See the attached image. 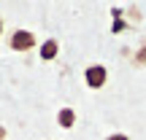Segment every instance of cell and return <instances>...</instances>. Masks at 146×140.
Segmentation results:
<instances>
[{"label": "cell", "instance_id": "obj_9", "mask_svg": "<svg viewBox=\"0 0 146 140\" xmlns=\"http://www.w3.org/2000/svg\"><path fill=\"white\" fill-rule=\"evenodd\" d=\"M0 35H3V19H0Z\"/></svg>", "mask_w": 146, "mask_h": 140}, {"label": "cell", "instance_id": "obj_5", "mask_svg": "<svg viewBox=\"0 0 146 140\" xmlns=\"http://www.w3.org/2000/svg\"><path fill=\"white\" fill-rule=\"evenodd\" d=\"M106 140H130V137H127L125 132H114V135H108Z\"/></svg>", "mask_w": 146, "mask_h": 140}, {"label": "cell", "instance_id": "obj_7", "mask_svg": "<svg viewBox=\"0 0 146 140\" xmlns=\"http://www.w3.org/2000/svg\"><path fill=\"white\" fill-rule=\"evenodd\" d=\"M111 30H114V32H119V30H125V22H119V19H116V22H114V27H111Z\"/></svg>", "mask_w": 146, "mask_h": 140}, {"label": "cell", "instance_id": "obj_6", "mask_svg": "<svg viewBox=\"0 0 146 140\" xmlns=\"http://www.w3.org/2000/svg\"><path fill=\"white\" fill-rule=\"evenodd\" d=\"M135 62H138V65H143V62H146V46L141 49V51H138V57H135Z\"/></svg>", "mask_w": 146, "mask_h": 140}, {"label": "cell", "instance_id": "obj_2", "mask_svg": "<svg viewBox=\"0 0 146 140\" xmlns=\"http://www.w3.org/2000/svg\"><path fill=\"white\" fill-rule=\"evenodd\" d=\"M84 81H87L89 89H103L106 81H108V70H106L103 65H89V68L84 70Z\"/></svg>", "mask_w": 146, "mask_h": 140}, {"label": "cell", "instance_id": "obj_8", "mask_svg": "<svg viewBox=\"0 0 146 140\" xmlns=\"http://www.w3.org/2000/svg\"><path fill=\"white\" fill-rule=\"evenodd\" d=\"M5 135H8V129H5V127H0V140H5Z\"/></svg>", "mask_w": 146, "mask_h": 140}, {"label": "cell", "instance_id": "obj_4", "mask_svg": "<svg viewBox=\"0 0 146 140\" xmlns=\"http://www.w3.org/2000/svg\"><path fill=\"white\" fill-rule=\"evenodd\" d=\"M57 124L62 127V129H70V127L76 124V110L73 108H60L57 110Z\"/></svg>", "mask_w": 146, "mask_h": 140}, {"label": "cell", "instance_id": "obj_3", "mask_svg": "<svg viewBox=\"0 0 146 140\" xmlns=\"http://www.w3.org/2000/svg\"><path fill=\"white\" fill-rule=\"evenodd\" d=\"M57 54H60V41H57V38H46V41L41 43V49H38V57H41L43 62L57 59Z\"/></svg>", "mask_w": 146, "mask_h": 140}, {"label": "cell", "instance_id": "obj_1", "mask_svg": "<svg viewBox=\"0 0 146 140\" xmlns=\"http://www.w3.org/2000/svg\"><path fill=\"white\" fill-rule=\"evenodd\" d=\"M35 43H38V38H35V32H30V30H14L11 38H8V49L11 51H33Z\"/></svg>", "mask_w": 146, "mask_h": 140}]
</instances>
